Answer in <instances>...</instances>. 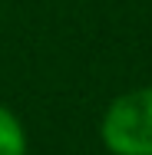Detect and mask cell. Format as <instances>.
<instances>
[{"mask_svg": "<svg viewBox=\"0 0 152 155\" xmlns=\"http://www.w3.org/2000/svg\"><path fill=\"white\" fill-rule=\"evenodd\" d=\"M103 145L113 155H152V86L109 102L103 116Z\"/></svg>", "mask_w": 152, "mask_h": 155, "instance_id": "6da1fadb", "label": "cell"}, {"mask_svg": "<svg viewBox=\"0 0 152 155\" xmlns=\"http://www.w3.org/2000/svg\"><path fill=\"white\" fill-rule=\"evenodd\" d=\"M0 155H27V132L20 119L0 106Z\"/></svg>", "mask_w": 152, "mask_h": 155, "instance_id": "7a4b0ae2", "label": "cell"}]
</instances>
